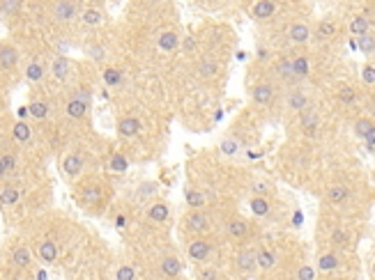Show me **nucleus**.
<instances>
[{"label":"nucleus","instance_id":"nucleus-1","mask_svg":"<svg viewBox=\"0 0 375 280\" xmlns=\"http://www.w3.org/2000/svg\"><path fill=\"white\" fill-rule=\"evenodd\" d=\"M87 99H90V94H87V92H78L76 97L67 103V115H69V117H74V119L85 117V113H87Z\"/></svg>","mask_w":375,"mask_h":280},{"label":"nucleus","instance_id":"nucleus-2","mask_svg":"<svg viewBox=\"0 0 375 280\" xmlns=\"http://www.w3.org/2000/svg\"><path fill=\"white\" fill-rule=\"evenodd\" d=\"M19 62V53L12 44H0V67L3 69H14Z\"/></svg>","mask_w":375,"mask_h":280},{"label":"nucleus","instance_id":"nucleus-3","mask_svg":"<svg viewBox=\"0 0 375 280\" xmlns=\"http://www.w3.org/2000/svg\"><path fill=\"white\" fill-rule=\"evenodd\" d=\"M141 131V119L138 117H122L118 122V133L122 138H134Z\"/></svg>","mask_w":375,"mask_h":280},{"label":"nucleus","instance_id":"nucleus-4","mask_svg":"<svg viewBox=\"0 0 375 280\" xmlns=\"http://www.w3.org/2000/svg\"><path fill=\"white\" fill-rule=\"evenodd\" d=\"M237 266L242 271H246V273L256 271V266H258V253H256V250H251V248H244V250L237 255Z\"/></svg>","mask_w":375,"mask_h":280},{"label":"nucleus","instance_id":"nucleus-5","mask_svg":"<svg viewBox=\"0 0 375 280\" xmlns=\"http://www.w3.org/2000/svg\"><path fill=\"white\" fill-rule=\"evenodd\" d=\"M62 170H65L67 177H78L83 173V159L78 154H67L65 161H62Z\"/></svg>","mask_w":375,"mask_h":280},{"label":"nucleus","instance_id":"nucleus-6","mask_svg":"<svg viewBox=\"0 0 375 280\" xmlns=\"http://www.w3.org/2000/svg\"><path fill=\"white\" fill-rule=\"evenodd\" d=\"M210 243L203 241V239H196V241L189 243V257L191 259H198V262H203V259H207V255H210Z\"/></svg>","mask_w":375,"mask_h":280},{"label":"nucleus","instance_id":"nucleus-7","mask_svg":"<svg viewBox=\"0 0 375 280\" xmlns=\"http://www.w3.org/2000/svg\"><path fill=\"white\" fill-rule=\"evenodd\" d=\"M186 227H189L191 232H205V230H210V223H207L205 214H201V211H191V214L186 216Z\"/></svg>","mask_w":375,"mask_h":280},{"label":"nucleus","instance_id":"nucleus-8","mask_svg":"<svg viewBox=\"0 0 375 280\" xmlns=\"http://www.w3.org/2000/svg\"><path fill=\"white\" fill-rule=\"evenodd\" d=\"M53 10H55V17H58L60 21H69V19L76 14V5H74L71 0H58Z\"/></svg>","mask_w":375,"mask_h":280},{"label":"nucleus","instance_id":"nucleus-9","mask_svg":"<svg viewBox=\"0 0 375 280\" xmlns=\"http://www.w3.org/2000/svg\"><path fill=\"white\" fill-rule=\"evenodd\" d=\"M12 262L17 264L19 269H28V266L33 264V255H30V250H28L26 246H17L14 253H12Z\"/></svg>","mask_w":375,"mask_h":280},{"label":"nucleus","instance_id":"nucleus-10","mask_svg":"<svg viewBox=\"0 0 375 280\" xmlns=\"http://www.w3.org/2000/svg\"><path fill=\"white\" fill-rule=\"evenodd\" d=\"M37 253H39V259L46 264L55 262V257H58V246H55L53 241H42L37 246Z\"/></svg>","mask_w":375,"mask_h":280},{"label":"nucleus","instance_id":"nucleus-11","mask_svg":"<svg viewBox=\"0 0 375 280\" xmlns=\"http://www.w3.org/2000/svg\"><path fill=\"white\" fill-rule=\"evenodd\" d=\"M274 12H276L274 0H260V3H256V7H253V17L256 19H269Z\"/></svg>","mask_w":375,"mask_h":280},{"label":"nucleus","instance_id":"nucleus-12","mask_svg":"<svg viewBox=\"0 0 375 280\" xmlns=\"http://www.w3.org/2000/svg\"><path fill=\"white\" fill-rule=\"evenodd\" d=\"M272 99H274V90L269 85H256V87H253V101H256V103L267 106Z\"/></svg>","mask_w":375,"mask_h":280},{"label":"nucleus","instance_id":"nucleus-13","mask_svg":"<svg viewBox=\"0 0 375 280\" xmlns=\"http://www.w3.org/2000/svg\"><path fill=\"white\" fill-rule=\"evenodd\" d=\"M147 216H150L154 223L166 221V218H168V205H166V202H154V205L150 207V211H147Z\"/></svg>","mask_w":375,"mask_h":280},{"label":"nucleus","instance_id":"nucleus-14","mask_svg":"<svg viewBox=\"0 0 375 280\" xmlns=\"http://www.w3.org/2000/svg\"><path fill=\"white\" fill-rule=\"evenodd\" d=\"M309 26H304V23H295L293 28H290V39H293L295 44H304L306 39H309Z\"/></svg>","mask_w":375,"mask_h":280},{"label":"nucleus","instance_id":"nucleus-15","mask_svg":"<svg viewBox=\"0 0 375 280\" xmlns=\"http://www.w3.org/2000/svg\"><path fill=\"white\" fill-rule=\"evenodd\" d=\"M19 189H14V186H5V189L0 191V205L3 207H10V205H17L19 200Z\"/></svg>","mask_w":375,"mask_h":280},{"label":"nucleus","instance_id":"nucleus-16","mask_svg":"<svg viewBox=\"0 0 375 280\" xmlns=\"http://www.w3.org/2000/svg\"><path fill=\"white\" fill-rule=\"evenodd\" d=\"M28 113H30V117L35 119H44L46 115H49V106L44 101H39V99H35V101H30V106H28Z\"/></svg>","mask_w":375,"mask_h":280},{"label":"nucleus","instance_id":"nucleus-17","mask_svg":"<svg viewBox=\"0 0 375 280\" xmlns=\"http://www.w3.org/2000/svg\"><path fill=\"white\" fill-rule=\"evenodd\" d=\"M161 271L166 275H179V271H182V262H179L177 257H166L161 262Z\"/></svg>","mask_w":375,"mask_h":280},{"label":"nucleus","instance_id":"nucleus-18","mask_svg":"<svg viewBox=\"0 0 375 280\" xmlns=\"http://www.w3.org/2000/svg\"><path fill=\"white\" fill-rule=\"evenodd\" d=\"M12 135H14V140H19V143H28V140H30V126H28L26 122H17L12 126Z\"/></svg>","mask_w":375,"mask_h":280},{"label":"nucleus","instance_id":"nucleus-19","mask_svg":"<svg viewBox=\"0 0 375 280\" xmlns=\"http://www.w3.org/2000/svg\"><path fill=\"white\" fill-rule=\"evenodd\" d=\"M177 44H179V39L175 33H163L161 37H159V49L161 51H175Z\"/></svg>","mask_w":375,"mask_h":280},{"label":"nucleus","instance_id":"nucleus-20","mask_svg":"<svg viewBox=\"0 0 375 280\" xmlns=\"http://www.w3.org/2000/svg\"><path fill=\"white\" fill-rule=\"evenodd\" d=\"M53 74L58 81H67V74H69V62H67V58H55Z\"/></svg>","mask_w":375,"mask_h":280},{"label":"nucleus","instance_id":"nucleus-21","mask_svg":"<svg viewBox=\"0 0 375 280\" xmlns=\"http://www.w3.org/2000/svg\"><path fill=\"white\" fill-rule=\"evenodd\" d=\"M368 19L366 17H357V19H352V23H350V33L352 35H357V37H361V35H366L368 33Z\"/></svg>","mask_w":375,"mask_h":280},{"label":"nucleus","instance_id":"nucleus-22","mask_svg":"<svg viewBox=\"0 0 375 280\" xmlns=\"http://www.w3.org/2000/svg\"><path fill=\"white\" fill-rule=\"evenodd\" d=\"M318 266H320V271H334L338 266V257L332 253L327 255H320V259H318Z\"/></svg>","mask_w":375,"mask_h":280},{"label":"nucleus","instance_id":"nucleus-23","mask_svg":"<svg viewBox=\"0 0 375 280\" xmlns=\"http://www.w3.org/2000/svg\"><path fill=\"white\" fill-rule=\"evenodd\" d=\"M258 266H260L262 271H269L274 266V255L267 250V248H262V250H258Z\"/></svg>","mask_w":375,"mask_h":280},{"label":"nucleus","instance_id":"nucleus-24","mask_svg":"<svg viewBox=\"0 0 375 280\" xmlns=\"http://www.w3.org/2000/svg\"><path fill=\"white\" fill-rule=\"evenodd\" d=\"M26 76H28V81H33V83L42 81V76H44L42 62H30V65H28V69H26Z\"/></svg>","mask_w":375,"mask_h":280},{"label":"nucleus","instance_id":"nucleus-25","mask_svg":"<svg viewBox=\"0 0 375 280\" xmlns=\"http://www.w3.org/2000/svg\"><path fill=\"white\" fill-rule=\"evenodd\" d=\"M278 71H281V76L288 83H295V78H297V74H295L293 62H290V60H281V62H278Z\"/></svg>","mask_w":375,"mask_h":280},{"label":"nucleus","instance_id":"nucleus-26","mask_svg":"<svg viewBox=\"0 0 375 280\" xmlns=\"http://www.w3.org/2000/svg\"><path fill=\"white\" fill-rule=\"evenodd\" d=\"M293 69L295 74H297V78H304V76H309V58H295L293 60Z\"/></svg>","mask_w":375,"mask_h":280},{"label":"nucleus","instance_id":"nucleus-27","mask_svg":"<svg viewBox=\"0 0 375 280\" xmlns=\"http://www.w3.org/2000/svg\"><path fill=\"white\" fill-rule=\"evenodd\" d=\"M316 126H318V115L316 113H304L302 115V129L306 131V133H313L316 131Z\"/></svg>","mask_w":375,"mask_h":280},{"label":"nucleus","instance_id":"nucleus-28","mask_svg":"<svg viewBox=\"0 0 375 280\" xmlns=\"http://www.w3.org/2000/svg\"><path fill=\"white\" fill-rule=\"evenodd\" d=\"M350 191L345 189V186H332L329 189V193H327V198H329V202H343V200L348 198Z\"/></svg>","mask_w":375,"mask_h":280},{"label":"nucleus","instance_id":"nucleus-29","mask_svg":"<svg viewBox=\"0 0 375 280\" xmlns=\"http://www.w3.org/2000/svg\"><path fill=\"white\" fill-rule=\"evenodd\" d=\"M251 209L256 216H265L269 211V202L265 198H251Z\"/></svg>","mask_w":375,"mask_h":280},{"label":"nucleus","instance_id":"nucleus-30","mask_svg":"<svg viewBox=\"0 0 375 280\" xmlns=\"http://www.w3.org/2000/svg\"><path fill=\"white\" fill-rule=\"evenodd\" d=\"M186 202H189L191 209H201L205 205V198H203L201 191H186Z\"/></svg>","mask_w":375,"mask_h":280},{"label":"nucleus","instance_id":"nucleus-31","mask_svg":"<svg viewBox=\"0 0 375 280\" xmlns=\"http://www.w3.org/2000/svg\"><path fill=\"white\" fill-rule=\"evenodd\" d=\"M288 103H290V108H295V110H302V108H306L309 99H306V94H302V92H293V94L288 97Z\"/></svg>","mask_w":375,"mask_h":280},{"label":"nucleus","instance_id":"nucleus-32","mask_svg":"<svg viewBox=\"0 0 375 280\" xmlns=\"http://www.w3.org/2000/svg\"><path fill=\"white\" fill-rule=\"evenodd\" d=\"M83 23H85V26H99V23H102V12L92 10V7L85 10L83 12Z\"/></svg>","mask_w":375,"mask_h":280},{"label":"nucleus","instance_id":"nucleus-33","mask_svg":"<svg viewBox=\"0 0 375 280\" xmlns=\"http://www.w3.org/2000/svg\"><path fill=\"white\" fill-rule=\"evenodd\" d=\"M127 159H125V154H113V159H111V170L113 173H118V175H122L127 170Z\"/></svg>","mask_w":375,"mask_h":280},{"label":"nucleus","instance_id":"nucleus-34","mask_svg":"<svg viewBox=\"0 0 375 280\" xmlns=\"http://www.w3.org/2000/svg\"><path fill=\"white\" fill-rule=\"evenodd\" d=\"M359 49L364 51L366 55H368V53H375V37H370L368 33L361 35V37H359Z\"/></svg>","mask_w":375,"mask_h":280},{"label":"nucleus","instance_id":"nucleus-35","mask_svg":"<svg viewBox=\"0 0 375 280\" xmlns=\"http://www.w3.org/2000/svg\"><path fill=\"white\" fill-rule=\"evenodd\" d=\"M122 81V74H120L118 69H113V67H109V69L104 71V83H106V85H118V83Z\"/></svg>","mask_w":375,"mask_h":280},{"label":"nucleus","instance_id":"nucleus-36","mask_svg":"<svg viewBox=\"0 0 375 280\" xmlns=\"http://www.w3.org/2000/svg\"><path fill=\"white\" fill-rule=\"evenodd\" d=\"M99 198H102V189H99V186H90V189H85V193H83V202H87V205L99 202Z\"/></svg>","mask_w":375,"mask_h":280},{"label":"nucleus","instance_id":"nucleus-37","mask_svg":"<svg viewBox=\"0 0 375 280\" xmlns=\"http://www.w3.org/2000/svg\"><path fill=\"white\" fill-rule=\"evenodd\" d=\"M373 129V124H370V119H366V117H361V119H357V124H354V133L359 135V138H366V133Z\"/></svg>","mask_w":375,"mask_h":280},{"label":"nucleus","instance_id":"nucleus-38","mask_svg":"<svg viewBox=\"0 0 375 280\" xmlns=\"http://www.w3.org/2000/svg\"><path fill=\"white\" fill-rule=\"evenodd\" d=\"M228 232L233 234V237H244V234H246V223L244 221H233L228 225Z\"/></svg>","mask_w":375,"mask_h":280},{"label":"nucleus","instance_id":"nucleus-39","mask_svg":"<svg viewBox=\"0 0 375 280\" xmlns=\"http://www.w3.org/2000/svg\"><path fill=\"white\" fill-rule=\"evenodd\" d=\"M201 74L203 76H214V74H217V65H214L212 60H203V62H201Z\"/></svg>","mask_w":375,"mask_h":280},{"label":"nucleus","instance_id":"nucleus-40","mask_svg":"<svg viewBox=\"0 0 375 280\" xmlns=\"http://www.w3.org/2000/svg\"><path fill=\"white\" fill-rule=\"evenodd\" d=\"M338 99H341L343 103H354V90L352 87H343V90L338 92Z\"/></svg>","mask_w":375,"mask_h":280},{"label":"nucleus","instance_id":"nucleus-41","mask_svg":"<svg viewBox=\"0 0 375 280\" xmlns=\"http://www.w3.org/2000/svg\"><path fill=\"white\" fill-rule=\"evenodd\" d=\"M361 78H364V83H368V85H375V67L366 65L364 71H361Z\"/></svg>","mask_w":375,"mask_h":280},{"label":"nucleus","instance_id":"nucleus-42","mask_svg":"<svg viewBox=\"0 0 375 280\" xmlns=\"http://www.w3.org/2000/svg\"><path fill=\"white\" fill-rule=\"evenodd\" d=\"M221 152L223 154H230V157H233V154H237V143H235V140H223L221 143Z\"/></svg>","mask_w":375,"mask_h":280},{"label":"nucleus","instance_id":"nucleus-43","mask_svg":"<svg viewBox=\"0 0 375 280\" xmlns=\"http://www.w3.org/2000/svg\"><path fill=\"white\" fill-rule=\"evenodd\" d=\"M154 189H157V184L145 182V184H141V186H138V195H141V198H147V195L154 193Z\"/></svg>","mask_w":375,"mask_h":280},{"label":"nucleus","instance_id":"nucleus-44","mask_svg":"<svg viewBox=\"0 0 375 280\" xmlns=\"http://www.w3.org/2000/svg\"><path fill=\"white\" fill-rule=\"evenodd\" d=\"M318 33H320V37H332V35L336 33V26H334V23H320Z\"/></svg>","mask_w":375,"mask_h":280},{"label":"nucleus","instance_id":"nucleus-45","mask_svg":"<svg viewBox=\"0 0 375 280\" xmlns=\"http://www.w3.org/2000/svg\"><path fill=\"white\" fill-rule=\"evenodd\" d=\"M115 275H118V280H134V278H136L134 269H129V266H122V269H120Z\"/></svg>","mask_w":375,"mask_h":280},{"label":"nucleus","instance_id":"nucleus-46","mask_svg":"<svg viewBox=\"0 0 375 280\" xmlns=\"http://www.w3.org/2000/svg\"><path fill=\"white\" fill-rule=\"evenodd\" d=\"M297 278L299 280H311V278H316V271L311 269V266H302L299 273H297Z\"/></svg>","mask_w":375,"mask_h":280},{"label":"nucleus","instance_id":"nucleus-47","mask_svg":"<svg viewBox=\"0 0 375 280\" xmlns=\"http://www.w3.org/2000/svg\"><path fill=\"white\" fill-rule=\"evenodd\" d=\"M3 166H5L7 173H12V170H14V166H17V159H14V154H5V157H3Z\"/></svg>","mask_w":375,"mask_h":280},{"label":"nucleus","instance_id":"nucleus-48","mask_svg":"<svg viewBox=\"0 0 375 280\" xmlns=\"http://www.w3.org/2000/svg\"><path fill=\"white\" fill-rule=\"evenodd\" d=\"M364 140H366V143H368L370 147H375V126L368 131V133H366V138H364Z\"/></svg>","mask_w":375,"mask_h":280},{"label":"nucleus","instance_id":"nucleus-49","mask_svg":"<svg viewBox=\"0 0 375 280\" xmlns=\"http://www.w3.org/2000/svg\"><path fill=\"white\" fill-rule=\"evenodd\" d=\"M196 49V42H194V37H186L184 39V51H194Z\"/></svg>","mask_w":375,"mask_h":280},{"label":"nucleus","instance_id":"nucleus-50","mask_svg":"<svg viewBox=\"0 0 375 280\" xmlns=\"http://www.w3.org/2000/svg\"><path fill=\"white\" fill-rule=\"evenodd\" d=\"M125 223H127L125 216H118V218H115V225H118V227H125Z\"/></svg>","mask_w":375,"mask_h":280},{"label":"nucleus","instance_id":"nucleus-51","mask_svg":"<svg viewBox=\"0 0 375 280\" xmlns=\"http://www.w3.org/2000/svg\"><path fill=\"white\" fill-rule=\"evenodd\" d=\"M334 239H336V241H345V234H343L341 230H336L334 232Z\"/></svg>","mask_w":375,"mask_h":280},{"label":"nucleus","instance_id":"nucleus-52","mask_svg":"<svg viewBox=\"0 0 375 280\" xmlns=\"http://www.w3.org/2000/svg\"><path fill=\"white\" fill-rule=\"evenodd\" d=\"M256 191H258V193H265L267 186H265V184H256Z\"/></svg>","mask_w":375,"mask_h":280},{"label":"nucleus","instance_id":"nucleus-53","mask_svg":"<svg viewBox=\"0 0 375 280\" xmlns=\"http://www.w3.org/2000/svg\"><path fill=\"white\" fill-rule=\"evenodd\" d=\"M7 175V170H5V166H3V159H0V177H5Z\"/></svg>","mask_w":375,"mask_h":280},{"label":"nucleus","instance_id":"nucleus-54","mask_svg":"<svg viewBox=\"0 0 375 280\" xmlns=\"http://www.w3.org/2000/svg\"><path fill=\"white\" fill-rule=\"evenodd\" d=\"M90 3H99V0H90Z\"/></svg>","mask_w":375,"mask_h":280},{"label":"nucleus","instance_id":"nucleus-55","mask_svg":"<svg viewBox=\"0 0 375 280\" xmlns=\"http://www.w3.org/2000/svg\"><path fill=\"white\" fill-rule=\"evenodd\" d=\"M373 273H375V266H373Z\"/></svg>","mask_w":375,"mask_h":280}]
</instances>
